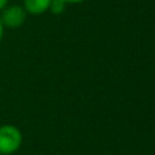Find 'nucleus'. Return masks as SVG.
I'll list each match as a JSON object with an SVG mask.
<instances>
[{
    "label": "nucleus",
    "instance_id": "nucleus-1",
    "mask_svg": "<svg viewBox=\"0 0 155 155\" xmlns=\"http://www.w3.org/2000/svg\"><path fill=\"white\" fill-rule=\"evenodd\" d=\"M23 143L22 131L12 124L0 125V155H12Z\"/></svg>",
    "mask_w": 155,
    "mask_h": 155
},
{
    "label": "nucleus",
    "instance_id": "nucleus-2",
    "mask_svg": "<svg viewBox=\"0 0 155 155\" xmlns=\"http://www.w3.org/2000/svg\"><path fill=\"white\" fill-rule=\"evenodd\" d=\"M27 12L25 11L23 5L8 4L4 10L0 11V21H2L4 29H18L26 21Z\"/></svg>",
    "mask_w": 155,
    "mask_h": 155
},
{
    "label": "nucleus",
    "instance_id": "nucleus-3",
    "mask_svg": "<svg viewBox=\"0 0 155 155\" xmlns=\"http://www.w3.org/2000/svg\"><path fill=\"white\" fill-rule=\"evenodd\" d=\"M52 0H23V8L30 15H42L49 11Z\"/></svg>",
    "mask_w": 155,
    "mask_h": 155
},
{
    "label": "nucleus",
    "instance_id": "nucleus-4",
    "mask_svg": "<svg viewBox=\"0 0 155 155\" xmlns=\"http://www.w3.org/2000/svg\"><path fill=\"white\" fill-rule=\"evenodd\" d=\"M65 7H67V3L63 2V0H52L51 5H49V11L54 15H60V14L64 12Z\"/></svg>",
    "mask_w": 155,
    "mask_h": 155
},
{
    "label": "nucleus",
    "instance_id": "nucleus-5",
    "mask_svg": "<svg viewBox=\"0 0 155 155\" xmlns=\"http://www.w3.org/2000/svg\"><path fill=\"white\" fill-rule=\"evenodd\" d=\"M63 2H65L67 4H79V3H83L84 0H63Z\"/></svg>",
    "mask_w": 155,
    "mask_h": 155
},
{
    "label": "nucleus",
    "instance_id": "nucleus-6",
    "mask_svg": "<svg viewBox=\"0 0 155 155\" xmlns=\"http://www.w3.org/2000/svg\"><path fill=\"white\" fill-rule=\"evenodd\" d=\"M3 37H4V26H3L2 21H0V44L3 41Z\"/></svg>",
    "mask_w": 155,
    "mask_h": 155
},
{
    "label": "nucleus",
    "instance_id": "nucleus-7",
    "mask_svg": "<svg viewBox=\"0 0 155 155\" xmlns=\"http://www.w3.org/2000/svg\"><path fill=\"white\" fill-rule=\"evenodd\" d=\"M8 2H10V0H0V11L4 10V8L7 7V5H8Z\"/></svg>",
    "mask_w": 155,
    "mask_h": 155
}]
</instances>
